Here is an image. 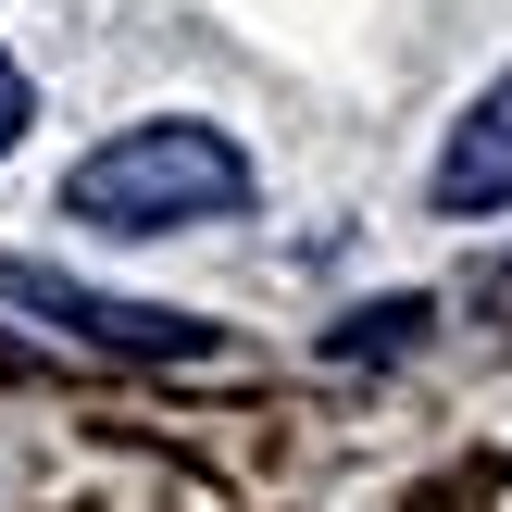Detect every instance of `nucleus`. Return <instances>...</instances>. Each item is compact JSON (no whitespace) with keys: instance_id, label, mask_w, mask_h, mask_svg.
I'll use <instances>...</instances> for the list:
<instances>
[{"instance_id":"obj_1","label":"nucleus","mask_w":512,"mask_h":512,"mask_svg":"<svg viewBox=\"0 0 512 512\" xmlns=\"http://www.w3.org/2000/svg\"><path fill=\"white\" fill-rule=\"evenodd\" d=\"M250 200V150L200 113H163V125H125L100 138L88 163L63 175V213L75 225H113V238H175V225H213Z\"/></svg>"},{"instance_id":"obj_2","label":"nucleus","mask_w":512,"mask_h":512,"mask_svg":"<svg viewBox=\"0 0 512 512\" xmlns=\"http://www.w3.org/2000/svg\"><path fill=\"white\" fill-rule=\"evenodd\" d=\"M0 300H13V313L75 325L88 350H125V363H188V350H213L188 313H150V300H100V288H75V275H50V263H0Z\"/></svg>"},{"instance_id":"obj_3","label":"nucleus","mask_w":512,"mask_h":512,"mask_svg":"<svg viewBox=\"0 0 512 512\" xmlns=\"http://www.w3.org/2000/svg\"><path fill=\"white\" fill-rule=\"evenodd\" d=\"M425 200H438V213H512V75L475 100L463 125H450V150H438V175H425Z\"/></svg>"},{"instance_id":"obj_4","label":"nucleus","mask_w":512,"mask_h":512,"mask_svg":"<svg viewBox=\"0 0 512 512\" xmlns=\"http://www.w3.org/2000/svg\"><path fill=\"white\" fill-rule=\"evenodd\" d=\"M25 138V75H13V50H0V150Z\"/></svg>"}]
</instances>
